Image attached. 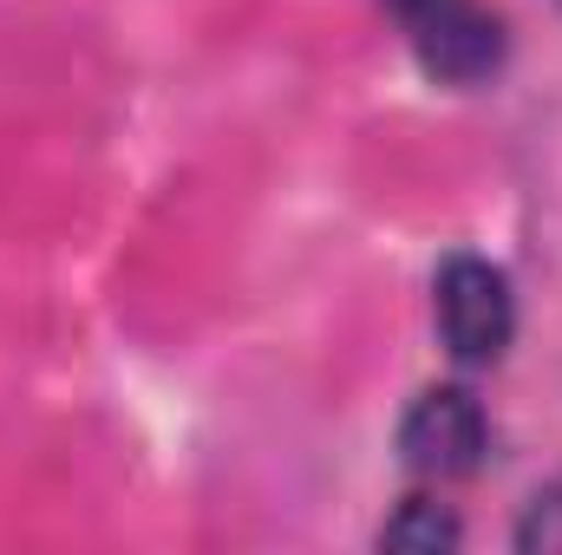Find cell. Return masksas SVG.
<instances>
[{"mask_svg":"<svg viewBox=\"0 0 562 555\" xmlns=\"http://www.w3.org/2000/svg\"><path fill=\"white\" fill-rule=\"evenodd\" d=\"M458 517L445 510V503H431V497H406L393 517H386V530H380V550H400V555H438V550H458Z\"/></svg>","mask_w":562,"mask_h":555,"instance_id":"cell-4","label":"cell"},{"mask_svg":"<svg viewBox=\"0 0 562 555\" xmlns=\"http://www.w3.org/2000/svg\"><path fill=\"white\" fill-rule=\"evenodd\" d=\"M491 418L471 386H425L400 418V457L419 477H471L484 464Z\"/></svg>","mask_w":562,"mask_h":555,"instance_id":"cell-3","label":"cell"},{"mask_svg":"<svg viewBox=\"0 0 562 555\" xmlns=\"http://www.w3.org/2000/svg\"><path fill=\"white\" fill-rule=\"evenodd\" d=\"M413 53L445 86H484L504 66V26L484 0H386Z\"/></svg>","mask_w":562,"mask_h":555,"instance_id":"cell-1","label":"cell"},{"mask_svg":"<svg viewBox=\"0 0 562 555\" xmlns=\"http://www.w3.org/2000/svg\"><path fill=\"white\" fill-rule=\"evenodd\" d=\"M431 294H438V333H445L451 360H464V366L504 360V347L517 333V294H510V275L497 262L451 256L431 281Z\"/></svg>","mask_w":562,"mask_h":555,"instance_id":"cell-2","label":"cell"},{"mask_svg":"<svg viewBox=\"0 0 562 555\" xmlns=\"http://www.w3.org/2000/svg\"><path fill=\"white\" fill-rule=\"evenodd\" d=\"M517 550L524 555H562V484L537 490L524 523H517Z\"/></svg>","mask_w":562,"mask_h":555,"instance_id":"cell-5","label":"cell"}]
</instances>
